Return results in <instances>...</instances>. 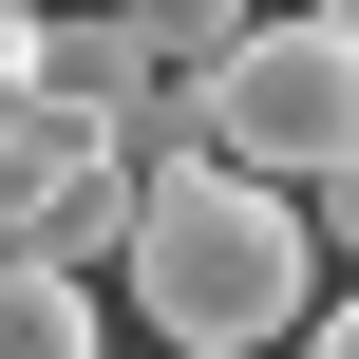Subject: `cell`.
Wrapping results in <instances>:
<instances>
[{"label": "cell", "instance_id": "52a82bcc", "mask_svg": "<svg viewBox=\"0 0 359 359\" xmlns=\"http://www.w3.org/2000/svg\"><path fill=\"white\" fill-rule=\"evenodd\" d=\"M303 359H359V284H341V303H322V322H303Z\"/></svg>", "mask_w": 359, "mask_h": 359}, {"label": "cell", "instance_id": "6da1fadb", "mask_svg": "<svg viewBox=\"0 0 359 359\" xmlns=\"http://www.w3.org/2000/svg\"><path fill=\"white\" fill-rule=\"evenodd\" d=\"M133 322L170 359H265V341H303L322 322V208L303 189H265V170H151V227H133Z\"/></svg>", "mask_w": 359, "mask_h": 359}, {"label": "cell", "instance_id": "7a4b0ae2", "mask_svg": "<svg viewBox=\"0 0 359 359\" xmlns=\"http://www.w3.org/2000/svg\"><path fill=\"white\" fill-rule=\"evenodd\" d=\"M208 133H227V170H265V189H341V170H359V38L284 0V19L227 57Z\"/></svg>", "mask_w": 359, "mask_h": 359}, {"label": "cell", "instance_id": "ba28073f", "mask_svg": "<svg viewBox=\"0 0 359 359\" xmlns=\"http://www.w3.org/2000/svg\"><path fill=\"white\" fill-rule=\"evenodd\" d=\"M303 19H341V38H359V0H303Z\"/></svg>", "mask_w": 359, "mask_h": 359}, {"label": "cell", "instance_id": "5b68a950", "mask_svg": "<svg viewBox=\"0 0 359 359\" xmlns=\"http://www.w3.org/2000/svg\"><path fill=\"white\" fill-rule=\"evenodd\" d=\"M0 359H95V284H76V265H19V303H0Z\"/></svg>", "mask_w": 359, "mask_h": 359}, {"label": "cell", "instance_id": "277c9868", "mask_svg": "<svg viewBox=\"0 0 359 359\" xmlns=\"http://www.w3.org/2000/svg\"><path fill=\"white\" fill-rule=\"evenodd\" d=\"M114 38H133L151 76H189V95H227V57L265 38V0H114Z\"/></svg>", "mask_w": 359, "mask_h": 359}, {"label": "cell", "instance_id": "3957f363", "mask_svg": "<svg viewBox=\"0 0 359 359\" xmlns=\"http://www.w3.org/2000/svg\"><path fill=\"white\" fill-rule=\"evenodd\" d=\"M0 189H19V265H133V227H151V170L95 133V114H57V95H19V133H0Z\"/></svg>", "mask_w": 359, "mask_h": 359}, {"label": "cell", "instance_id": "8992f818", "mask_svg": "<svg viewBox=\"0 0 359 359\" xmlns=\"http://www.w3.org/2000/svg\"><path fill=\"white\" fill-rule=\"evenodd\" d=\"M303 208H322V246H341V265H359V170H341V189H303Z\"/></svg>", "mask_w": 359, "mask_h": 359}]
</instances>
